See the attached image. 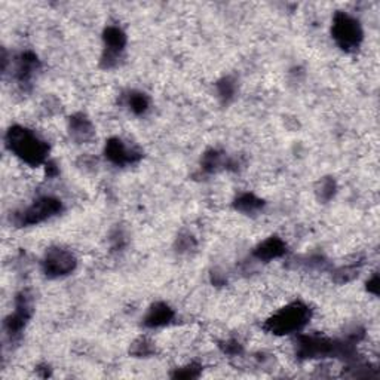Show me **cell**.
Returning a JSON list of instances; mask_svg holds the SVG:
<instances>
[{
  "instance_id": "obj_1",
  "label": "cell",
  "mask_w": 380,
  "mask_h": 380,
  "mask_svg": "<svg viewBox=\"0 0 380 380\" xmlns=\"http://www.w3.org/2000/svg\"><path fill=\"white\" fill-rule=\"evenodd\" d=\"M6 147L24 164L30 167H41L48 162L49 144L38 134L21 125H14L6 131Z\"/></svg>"
},
{
  "instance_id": "obj_2",
  "label": "cell",
  "mask_w": 380,
  "mask_h": 380,
  "mask_svg": "<svg viewBox=\"0 0 380 380\" xmlns=\"http://www.w3.org/2000/svg\"><path fill=\"white\" fill-rule=\"evenodd\" d=\"M311 318L312 309L308 304L303 302H291L269 318L263 328L275 336L297 335L311 323Z\"/></svg>"
},
{
  "instance_id": "obj_3",
  "label": "cell",
  "mask_w": 380,
  "mask_h": 380,
  "mask_svg": "<svg viewBox=\"0 0 380 380\" xmlns=\"http://www.w3.org/2000/svg\"><path fill=\"white\" fill-rule=\"evenodd\" d=\"M332 34L337 46L345 52L357 51L364 39L360 21L346 14V12H336L333 18Z\"/></svg>"
},
{
  "instance_id": "obj_4",
  "label": "cell",
  "mask_w": 380,
  "mask_h": 380,
  "mask_svg": "<svg viewBox=\"0 0 380 380\" xmlns=\"http://www.w3.org/2000/svg\"><path fill=\"white\" fill-rule=\"evenodd\" d=\"M61 211H63V202L54 198V196H42L30 206L15 213L14 223L18 227L34 226L58 216Z\"/></svg>"
},
{
  "instance_id": "obj_5",
  "label": "cell",
  "mask_w": 380,
  "mask_h": 380,
  "mask_svg": "<svg viewBox=\"0 0 380 380\" xmlns=\"http://www.w3.org/2000/svg\"><path fill=\"white\" fill-rule=\"evenodd\" d=\"M78 266L75 254L64 248H49L42 260V271L48 278H63L70 275Z\"/></svg>"
},
{
  "instance_id": "obj_6",
  "label": "cell",
  "mask_w": 380,
  "mask_h": 380,
  "mask_svg": "<svg viewBox=\"0 0 380 380\" xmlns=\"http://www.w3.org/2000/svg\"><path fill=\"white\" fill-rule=\"evenodd\" d=\"M33 315V303L31 296L27 291H21L15 297V309L12 312L3 323L5 335L12 340L18 339L26 328L29 320Z\"/></svg>"
},
{
  "instance_id": "obj_7",
  "label": "cell",
  "mask_w": 380,
  "mask_h": 380,
  "mask_svg": "<svg viewBox=\"0 0 380 380\" xmlns=\"http://www.w3.org/2000/svg\"><path fill=\"white\" fill-rule=\"evenodd\" d=\"M104 52L101 57V64L104 69H112L119 63L122 52L127 46V34L118 26H108L103 33Z\"/></svg>"
},
{
  "instance_id": "obj_8",
  "label": "cell",
  "mask_w": 380,
  "mask_h": 380,
  "mask_svg": "<svg viewBox=\"0 0 380 380\" xmlns=\"http://www.w3.org/2000/svg\"><path fill=\"white\" fill-rule=\"evenodd\" d=\"M104 155L110 164L118 165V167H127V165L137 164L143 157V153L137 149V147L128 146L124 140H120L118 137L110 139L106 143Z\"/></svg>"
},
{
  "instance_id": "obj_9",
  "label": "cell",
  "mask_w": 380,
  "mask_h": 380,
  "mask_svg": "<svg viewBox=\"0 0 380 380\" xmlns=\"http://www.w3.org/2000/svg\"><path fill=\"white\" fill-rule=\"evenodd\" d=\"M39 70H41V59L38 58V55L31 51H26L17 58L14 78L20 85H22V87H27V85L31 83L33 78L36 76V73H38Z\"/></svg>"
},
{
  "instance_id": "obj_10",
  "label": "cell",
  "mask_w": 380,
  "mask_h": 380,
  "mask_svg": "<svg viewBox=\"0 0 380 380\" xmlns=\"http://www.w3.org/2000/svg\"><path fill=\"white\" fill-rule=\"evenodd\" d=\"M287 254V244L279 237H271L260 242L253 251L254 259L260 262H272Z\"/></svg>"
},
{
  "instance_id": "obj_11",
  "label": "cell",
  "mask_w": 380,
  "mask_h": 380,
  "mask_svg": "<svg viewBox=\"0 0 380 380\" xmlns=\"http://www.w3.org/2000/svg\"><path fill=\"white\" fill-rule=\"evenodd\" d=\"M176 312L169 304L164 302H157L150 306V309L147 311L143 324L147 328H162L169 325L174 321Z\"/></svg>"
},
{
  "instance_id": "obj_12",
  "label": "cell",
  "mask_w": 380,
  "mask_h": 380,
  "mask_svg": "<svg viewBox=\"0 0 380 380\" xmlns=\"http://www.w3.org/2000/svg\"><path fill=\"white\" fill-rule=\"evenodd\" d=\"M69 131L71 139L78 143H87L95 136L92 122L83 113H76L70 118Z\"/></svg>"
},
{
  "instance_id": "obj_13",
  "label": "cell",
  "mask_w": 380,
  "mask_h": 380,
  "mask_svg": "<svg viewBox=\"0 0 380 380\" xmlns=\"http://www.w3.org/2000/svg\"><path fill=\"white\" fill-rule=\"evenodd\" d=\"M202 169L206 171V173H214V171H218L220 168H227L230 165H234V162L229 161L226 155L218 150H210L206 152L202 157Z\"/></svg>"
},
{
  "instance_id": "obj_14",
  "label": "cell",
  "mask_w": 380,
  "mask_h": 380,
  "mask_svg": "<svg viewBox=\"0 0 380 380\" xmlns=\"http://www.w3.org/2000/svg\"><path fill=\"white\" fill-rule=\"evenodd\" d=\"M263 205L265 202L254 193H242L235 201V208L244 214H254L257 211H260Z\"/></svg>"
},
{
  "instance_id": "obj_15",
  "label": "cell",
  "mask_w": 380,
  "mask_h": 380,
  "mask_svg": "<svg viewBox=\"0 0 380 380\" xmlns=\"http://www.w3.org/2000/svg\"><path fill=\"white\" fill-rule=\"evenodd\" d=\"M127 107L134 115L141 116L150 108V98L143 92L132 91L127 95Z\"/></svg>"
},
{
  "instance_id": "obj_16",
  "label": "cell",
  "mask_w": 380,
  "mask_h": 380,
  "mask_svg": "<svg viewBox=\"0 0 380 380\" xmlns=\"http://www.w3.org/2000/svg\"><path fill=\"white\" fill-rule=\"evenodd\" d=\"M217 94L222 103L227 104L235 98L237 94V82L232 78H223L217 82Z\"/></svg>"
},
{
  "instance_id": "obj_17",
  "label": "cell",
  "mask_w": 380,
  "mask_h": 380,
  "mask_svg": "<svg viewBox=\"0 0 380 380\" xmlns=\"http://www.w3.org/2000/svg\"><path fill=\"white\" fill-rule=\"evenodd\" d=\"M336 190H337V185H336L335 178H332V177L323 178L320 183H318V188H316L318 199L323 201V202L332 201L335 198Z\"/></svg>"
},
{
  "instance_id": "obj_18",
  "label": "cell",
  "mask_w": 380,
  "mask_h": 380,
  "mask_svg": "<svg viewBox=\"0 0 380 380\" xmlns=\"http://www.w3.org/2000/svg\"><path fill=\"white\" fill-rule=\"evenodd\" d=\"M153 352H155L153 343L147 339L137 340L131 348V353L136 355V357H149V355H152Z\"/></svg>"
},
{
  "instance_id": "obj_19",
  "label": "cell",
  "mask_w": 380,
  "mask_h": 380,
  "mask_svg": "<svg viewBox=\"0 0 380 380\" xmlns=\"http://www.w3.org/2000/svg\"><path fill=\"white\" fill-rule=\"evenodd\" d=\"M201 365L198 364H189L186 367H181V369H177V372L173 374L174 377H181V379H196L201 374Z\"/></svg>"
},
{
  "instance_id": "obj_20",
  "label": "cell",
  "mask_w": 380,
  "mask_h": 380,
  "mask_svg": "<svg viewBox=\"0 0 380 380\" xmlns=\"http://www.w3.org/2000/svg\"><path fill=\"white\" fill-rule=\"evenodd\" d=\"M222 348L223 352L230 355V357H238V355L242 353V345L238 340H227Z\"/></svg>"
},
{
  "instance_id": "obj_21",
  "label": "cell",
  "mask_w": 380,
  "mask_h": 380,
  "mask_svg": "<svg viewBox=\"0 0 380 380\" xmlns=\"http://www.w3.org/2000/svg\"><path fill=\"white\" fill-rule=\"evenodd\" d=\"M177 245L180 251H192L195 247H196V241L192 235L186 234V235H181L177 241Z\"/></svg>"
},
{
  "instance_id": "obj_22",
  "label": "cell",
  "mask_w": 380,
  "mask_h": 380,
  "mask_svg": "<svg viewBox=\"0 0 380 380\" xmlns=\"http://www.w3.org/2000/svg\"><path fill=\"white\" fill-rule=\"evenodd\" d=\"M367 290H369L372 294H374V296H377V294H379V276H377V274H374L369 279V283H367Z\"/></svg>"
}]
</instances>
